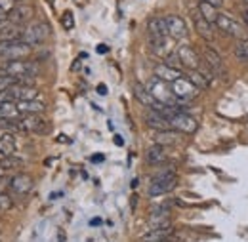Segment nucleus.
<instances>
[{"instance_id": "a18cd8bd", "label": "nucleus", "mask_w": 248, "mask_h": 242, "mask_svg": "<svg viewBox=\"0 0 248 242\" xmlns=\"http://www.w3.org/2000/svg\"><path fill=\"white\" fill-rule=\"evenodd\" d=\"M6 174H8V172H6V170H4V166H2V164H0V178H2V180H4V176H6Z\"/></svg>"}, {"instance_id": "e433bc0d", "label": "nucleus", "mask_w": 248, "mask_h": 242, "mask_svg": "<svg viewBox=\"0 0 248 242\" xmlns=\"http://www.w3.org/2000/svg\"><path fill=\"white\" fill-rule=\"evenodd\" d=\"M12 208V198L6 193H0V212H6Z\"/></svg>"}, {"instance_id": "72a5a7b5", "label": "nucleus", "mask_w": 248, "mask_h": 242, "mask_svg": "<svg viewBox=\"0 0 248 242\" xmlns=\"http://www.w3.org/2000/svg\"><path fill=\"white\" fill-rule=\"evenodd\" d=\"M16 82H17L16 76H8V75H2L0 73V91H6L8 88H12Z\"/></svg>"}, {"instance_id": "f03ea898", "label": "nucleus", "mask_w": 248, "mask_h": 242, "mask_svg": "<svg viewBox=\"0 0 248 242\" xmlns=\"http://www.w3.org/2000/svg\"><path fill=\"white\" fill-rule=\"evenodd\" d=\"M0 73L8 75V76H38L40 73V65L38 61L31 60H16V61H2L0 63Z\"/></svg>"}, {"instance_id": "f257e3e1", "label": "nucleus", "mask_w": 248, "mask_h": 242, "mask_svg": "<svg viewBox=\"0 0 248 242\" xmlns=\"http://www.w3.org/2000/svg\"><path fill=\"white\" fill-rule=\"evenodd\" d=\"M178 187V176L176 170L164 168L160 172H156L151 178V185H149V197H160V195H168Z\"/></svg>"}, {"instance_id": "cd10ccee", "label": "nucleus", "mask_w": 248, "mask_h": 242, "mask_svg": "<svg viewBox=\"0 0 248 242\" xmlns=\"http://www.w3.org/2000/svg\"><path fill=\"white\" fill-rule=\"evenodd\" d=\"M19 117H21V113L17 111V105H16V101H12V99H6V101L0 105V119L17 121Z\"/></svg>"}, {"instance_id": "09e8293b", "label": "nucleus", "mask_w": 248, "mask_h": 242, "mask_svg": "<svg viewBox=\"0 0 248 242\" xmlns=\"http://www.w3.org/2000/svg\"><path fill=\"white\" fill-rule=\"evenodd\" d=\"M160 242H168V241H160Z\"/></svg>"}, {"instance_id": "473e14b6", "label": "nucleus", "mask_w": 248, "mask_h": 242, "mask_svg": "<svg viewBox=\"0 0 248 242\" xmlns=\"http://www.w3.org/2000/svg\"><path fill=\"white\" fill-rule=\"evenodd\" d=\"M164 63H166V65H170V67H174V69H182V71H184L178 52H170V54L164 58Z\"/></svg>"}, {"instance_id": "ddd939ff", "label": "nucleus", "mask_w": 248, "mask_h": 242, "mask_svg": "<svg viewBox=\"0 0 248 242\" xmlns=\"http://www.w3.org/2000/svg\"><path fill=\"white\" fill-rule=\"evenodd\" d=\"M32 178L29 174H16V176H12L10 178V182H8V189L14 193V195H17V197H23V195H27V193H31L32 191Z\"/></svg>"}, {"instance_id": "37998d69", "label": "nucleus", "mask_w": 248, "mask_h": 242, "mask_svg": "<svg viewBox=\"0 0 248 242\" xmlns=\"http://www.w3.org/2000/svg\"><path fill=\"white\" fill-rule=\"evenodd\" d=\"M243 19H245V25L248 27V8L245 10V12H243Z\"/></svg>"}, {"instance_id": "4be33fe9", "label": "nucleus", "mask_w": 248, "mask_h": 242, "mask_svg": "<svg viewBox=\"0 0 248 242\" xmlns=\"http://www.w3.org/2000/svg\"><path fill=\"white\" fill-rule=\"evenodd\" d=\"M21 34H23V27L21 25H16L12 21H8L2 30H0V42H16V40H21Z\"/></svg>"}, {"instance_id": "9d476101", "label": "nucleus", "mask_w": 248, "mask_h": 242, "mask_svg": "<svg viewBox=\"0 0 248 242\" xmlns=\"http://www.w3.org/2000/svg\"><path fill=\"white\" fill-rule=\"evenodd\" d=\"M32 17H34V8H32L31 4H25V2L16 4V8L8 14V19L12 23H16V25H21V27H25L27 23H31Z\"/></svg>"}, {"instance_id": "20e7f679", "label": "nucleus", "mask_w": 248, "mask_h": 242, "mask_svg": "<svg viewBox=\"0 0 248 242\" xmlns=\"http://www.w3.org/2000/svg\"><path fill=\"white\" fill-rule=\"evenodd\" d=\"M147 90H149V93L155 97L156 103L172 105V107L180 105V103H178V99H176V95H174V91H172V88H170V84H168V82H164V80H160V78H156V76H153V78L149 80Z\"/></svg>"}, {"instance_id": "f704fd0d", "label": "nucleus", "mask_w": 248, "mask_h": 242, "mask_svg": "<svg viewBox=\"0 0 248 242\" xmlns=\"http://www.w3.org/2000/svg\"><path fill=\"white\" fill-rule=\"evenodd\" d=\"M16 0H0V15H4V17H8V14L16 8Z\"/></svg>"}, {"instance_id": "393cba45", "label": "nucleus", "mask_w": 248, "mask_h": 242, "mask_svg": "<svg viewBox=\"0 0 248 242\" xmlns=\"http://www.w3.org/2000/svg\"><path fill=\"white\" fill-rule=\"evenodd\" d=\"M193 21H195V29H197V32H199L204 40H212V38H214V25L208 23L201 14H197V15L193 17Z\"/></svg>"}, {"instance_id": "f3484780", "label": "nucleus", "mask_w": 248, "mask_h": 242, "mask_svg": "<svg viewBox=\"0 0 248 242\" xmlns=\"http://www.w3.org/2000/svg\"><path fill=\"white\" fill-rule=\"evenodd\" d=\"M143 121H145V124H147L151 130H155V132L170 130V128H172V126H170V121L164 119L160 113H156L155 109H147L145 115H143Z\"/></svg>"}, {"instance_id": "7ed1b4c3", "label": "nucleus", "mask_w": 248, "mask_h": 242, "mask_svg": "<svg viewBox=\"0 0 248 242\" xmlns=\"http://www.w3.org/2000/svg\"><path fill=\"white\" fill-rule=\"evenodd\" d=\"M52 36V29L46 21H31L23 27V34H21V40L29 46H40L44 44L48 38Z\"/></svg>"}, {"instance_id": "aec40b11", "label": "nucleus", "mask_w": 248, "mask_h": 242, "mask_svg": "<svg viewBox=\"0 0 248 242\" xmlns=\"http://www.w3.org/2000/svg\"><path fill=\"white\" fill-rule=\"evenodd\" d=\"M172 235H174V227H172V225H166V227H153L149 233H145V235L141 237V242L168 241Z\"/></svg>"}, {"instance_id": "a19ab883", "label": "nucleus", "mask_w": 248, "mask_h": 242, "mask_svg": "<svg viewBox=\"0 0 248 242\" xmlns=\"http://www.w3.org/2000/svg\"><path fill=\"white\" fill-rule=\"evenodd\" d=\"M97 91H99V95H107V86H105V84H99V86H97Z\"/></svg>"}, {"instance_id": "de8ad7c7", "label": "nucleus", "mask_w": 248, "mask_h": 242, "mask_svg": "<svg viewBox=\"0 0 248 242\" xmlns=\"http://www.w3.org/2000/svg\"><path fill=\"white\" fill-rule=\"evenodd\" d=\"M4 191V185H2V178H0V193Z\"/></svg>"}, {"instance_id": "423d86ee", "label": "nucleus", "mask_w": 248, "mask_h": 242, "mask_svg": "<svg viewBox=\"0 0 248 242\" xmlns=\"http://www.w3.org/2000/svg\"><path fill=\"white\" fill-rule=\"evenodd\" d=\"M214 25H216L217 29L221 30L225 36H231V38H237V40H247L248 38L247 29H245L235 17H231V15H227V14H219Z\"/></svg>"}, {"instance_id": "49530a36", "label": "nucleus", "mask_w": 248, "mask_h": 242, "mask_svg": "<svg viewBox=\"0 0 248 242\" xmlns=\"http://www.w3.org/2000/svg\"><path fill=\"white\" fill-rule=\"evenodd\" d=\"M4 101H6V93H4V91H0V105H2Z\"/></svg>"}, {"instance_id": "3c124183", "label": "nucleus", "mask_w": 248, "mask_h": 242, "mask_svg": "<svg viewBox=\"0 0 248 242\" xmlns=\"http://www.w3.org/2000/svg\"><path fill=\"white\" fill-rule=\"evenodd\" d=\"M16 2H17V0H16Z\"/></svg>"}, {"instance_id": "6ab92c4d", "label": "nucleus", "mask_w": 248, "mask_h": 242, "mask_svg": "<svg viewBox=\"0 0 248 242\" xmlns=\"http://www.w3.org/2000/svg\"><path fill=\"white\" fill-rule=\"evenodd\" d=\"M132 93H134V97H136L143 107H147V109H153L156 105L155 97L149 93L147 86L141 84V82H134V84H132Z\"/></svg>"}, {"instance_id": "6e6552de", "label": "nucleus", "mask_w": 248, "mask_h": 242, "mask_svg": "<svg viewBox=\"0 0 248 242\" xmlns=\"http://www.w3.org/2000/svg\"><path fill=\"white\" fill-rule=\"evenodd\" d=\"M17 132H27V134H46L48 124L40 115H23L17 121Z\"/></svg>"}, {"instance_id": "2eb2a0df", "label": "nucleus", "mask_w": 248, "mask_h": 242, "mask_svg": "<svg viewBox=\"0 0 248 242\" xmlns=\"http://www.w3.org/2000/svg\"><path fill=\"white\" fill-rule=\"evenodd\" d=\"M178 56H180V61H182V67L187 69V71H197L199 67H201V58H199V54L191 48V46H180L178 50Z\"/></svg>"}, {"instance_id": "0eeeda50", "label": "nucleus", "mask_w": 248, "mask_h": 242, "mask_svg": "<svg viewBox=\"0 0 248 242\" xmlns=\"http://www.w3.org/2000/svg\"><path fill=\"white\" fill-rule=\"evenodd\" d=\"M170 88H172V91H174V95H176V99H178L180 105L193 101V99L199 95V91H201L187 76H182V78L174 80V82L170 84Z\"/></svg>"}, {"instance_id": "c756f323", "label": "nucleus", "mask_w": 248, "mask_h": 242, "mask_svg": "<svg viewBox=\"0 0 248 242\" xmlns=\"http://www.w3.org/2000/svg\"><path fill=\"white\" fill-rule=\"evenodd\" d=\"M199 14L208 21V23H216L217 15H219V12H217L216 6H212V4H208V2H199Z\"/></svg>"}, {"instance_id": "c9c22d12", "label": "nucleus", "mask_w": 248, "mask_h": 242, "mask_svg": "<svg viewBox=\"0 0 248 242\" xmlns=\"http://www.w3.org/2000/svg\"><path fill=\"white\" fill-rule=\"evenodd\" d=\"M0 130H4V132H17V121L0 119Z\"/></svg>"}, {"instance_id": "7c9ffc66", "label": "nucleus", "mask_w": 248, "mask_h": 242, "mask_svg": "<svg viewBox=\"0 0 248 242\" xmlns=\"http://www.w3.org/2000/svg\"><path fill=\"white\" fill-rule=\"evenodd\" d=\"M0 164L4 166L6 172H10V170H14V168L23 166V160H19V158H16V156L12 154V156H2V158H0Z\"/></svg>"}, {"instance_id": "1a4fd4ad", "label": "nucleus", "mask_w": 248, "mask_h": 242, "mask_svg": "<svg viewBox=\"0 0 248 242\" xmlns=\"http://www.w3.org/2000/svg\"><path fill=\"white\" fill-rule=\"evenodd\" d=\"M168 121H170L172 130H176L180 134H195L199 130V122L195 121L193 117H189L187 113H176Z\"/></svg>"}, {"instance_id": "f8f14e48", "label": "nucleus", "mask_w": 248, "mask_h": 242, "mask_svg": "<svg viewBox=\"0 0 248 242\" xmlns=\"http://www.w3.org/2000/svg\"><path fill=\"white\" fill-rule=\"evenodd\" d=\"M166 27H168V36L172 40H186L187 34H189L184 17H180L176 14L166 15Z\"/></svg>"}, {"instance_id": "ea45409f", "label": "nucleus", "mask_w": 248, "mask_h": 242, "mask_svg": "<svg viewBox=\"0 0 248 242\" xmlns=\"http://www.w3.org/2000/svg\"><path fill=\"white\" fill-rule=\"evenodd\" d=\"M107 52H109V48H107L105 44H99V46H97V54H107Z\"/></svg>"}, {"instance_id": "79ce46f5", "label": "nucleus", "mask_w": 248, "mask_h": 242, "mask_svg": "<svg viewBox=\"0 0 248 242\" xmlns=\"http://www.w3.org/2000/svg\"><path fill=\"white\" fill-rule=\"evenodd\" d=\"M115 143H117L119 147H123V145H124V139L121 137V136H115Z\"/></svg>"}, {"instance_id": "c85d7f7f", "label": "nucleus", "mask_w": 248, "mask_h": 242, "mask_svg": "<svg viewBox=\"0 0 248 242\" xmlns=\"http://www.w3.org/2000/svg\"><path fill=\"white\" fill-rule=\"evenodd\" d=\"M187 78L199 88V90H208L212 86V80L208 76H204L201 71H187Z\"/></svg>"}, {"instance_id": "bb28decb", "label": "nucleus", "mask_w": 248, "mask_h": 242, "mask_svg": "<svg viewBox=\"0 0 248 242\" xmlns=\"http://www.w3.org/2000/svg\"><path fill=\"white\" fill-rule=\"evenodd\" d=\"M147 32L156 34V36H168V27H166V17H151L147 21Z\"/></svg>"}, {"instance_id": "58836bf2", "label": "nucleus", "mask_w": 248, "mask_h": 242, "mask_svg": "<svg viewBox=\"0 0 248 242\" xmlns=\"http://www.w3.org/2000/svg\"><path fill=\"white\" fill-rule=\"evenodd\" d=\"M201 2H208V4H212V6H216V8H219V6L223 4V0H201Z\"/></svg>"}, {"instance_id": "a878e982", "label": "nucleus", "mask_w": 248, "mask_h": 242, "mask_svg": "<svg viewBox=\"0 0 248 242\" xmlns=\"http://www.w3.org/2000/svg\"><path fill=\"white\" fill-rule=\"evenodd\" d=\"M155 143L158 145H176L178 141H180V132H176V130H160V132H155Z\"/></svg>"}, {"instance_id": "c03bdc74", "label": "nucleus", "mask_w": 248, "mask_h": 242, "mask_svg": "<svg viewBox=\"0 0 248 242\" xmlns=\"http://www.w3.org/2000/svg\"><path fill=\"white\" fill-rule=\"evenodd\" d=\"M103 160V154H97V156H92V162H101Z\"/></svg>"}, {"instance_id": "b1692460", "label": "nucleus", "mask_w": 248, "mask_h": 242, "mask_svg": "<svg viewBox=\"0 0 248 242\" xmlns=\"http://www.w3.org/2000/svg\"><path fill=\"white\" fill-rule=\"evenodd\" d=\"M17 143H16V136L12 132H6L0 136V156H12L16 154Z\"/></svg>"}, {"instance_id": "dca6fc26", "label": "nucleus", "mask_w": 248, "mask_h": 242, "mask_svg": "<svg viewBox=\"0 0 248 242\" xmlns=\"http://www.w3.org/2000/svg\"><path fill=\"white\" fill-rule=\"evenodd\" d=\"M153 73H155L156 78H160V80H164V82H168V84H172L174 80L186 76L182 69H174V67H170V65H166V63H156Z\"/></svg>"}, {"instance_id": "2f4dec72", "label": "nucleus", "mask_w": 248, "mask_h": 242, "mask_svg": "<svg viewBox=\"0 0 248 242\" xmlns=\"http://www.w3.org/2000/svg\"><path fill=\"white\" fill-rule=\"evenodd\" d=\"M235 58L239 61H248V42L247 40H237L235 44Z\"/></svg>"}, {"instance_id": "8fccbe9b", "label": "nucleus", "mask_w": 248, "mask_h": 242, "mask_svg": "<svg viewBox=\"0 0 248 242\" xmlns=\"http://www.w3.org/2000/svg\"><path fill=\"white\" fill-rule=\"evenodd\" d=\"M245 2H247V4H248V0H245Z\"/></svg>"}, {"instance_id": "5701e85b", "label": "nucleus", "mask_w": 248, "mask_h": 242, "mask_svg": "<svg viewBox=\"0 0 248 242\" xmlns=\"http://www.w3.org/2000/svg\"><path fill=\"white\" fill-rule=\"evenodd\" d=\"M145 162L151 164V166H158L162 162H166V152H164V147L162 145H151L147 151H145Z\"/></svg>"}, {"instance_id": "4468645a", "label": "nucleus", "mask_w": 248, "mask_h": 242, "mask_svg": "<svg viewBox=\"0 0 248 242\" xmlns=\"http://www.w3.org/2000/svg\"><path fill=\"white\" fill-rule=\"evenodd\" d=\"M202 58H204V63L208 65V69L214 73V76H223V61L219 58L216 50L210 46V44H204L202 46Z\"/></svg>"}, {"instance_id": "a211bd4d", "label": "nucleus", "mask_w": 248, "mask_h": 242, "mask_svg": "<svg viewBox=\"0 0 248 242\" xmlns=\"http://www.w3.org/2000/svg\"><path fill=\"white\" fill-rule=\"evenodd\" d=\"M170 36H156V34H149V48L151 52L158 56V58H166L170 54Z\"/></svg>"}, {"instance_id": "9b49d317", "label": "nucleus", "mask_w": 248, "mask_h": 242, "mask_svg": "<svg viewBox=\"0 0 248 242\" xmlns=\"http://www.w3.org/2000/svg\"><path fill=\"white\" fill-rule=\"evenodd\" d=\"M4 93H6V99H12V101H29V99L38 97V90L34 86H25V84H19V82H16Z\"/></svg>"}, {"instance_id": "412c9836", "label": "nucleus", "mask_w": 248, "mask_h": 242, "mask_svg": "<svg viewBox=\"0 0 248 242\" xmlns=\"http://www.w3.org/2000/svg\"><path fill=\"white\" fill-rule=\"evenodd\" d=\"M17 111L23 115H42L46 111V105L38 99H29V101H16Z\"/></svg>"}, {"instance_id": "4c0bfd02", "label": "nucleus", "mask_w": 248, "mask_h": 242, "mask_svg": "<svg viewBox=\"0 0 248 242\" xmlns=\"http://www.w3.org/2000/svg\"><path fill=\"white\" fill-rule=\"evenodd\" d=\"M62 21H63V27L67 30H71L75 27V19H73V14H71V12H65V14H63Z\"/></svg>"}, {"instance_id": "39448f33", "label": "nucleus", "mask_w": 248, "mask_h": 242, "mask_svg": "<svg viewBox=\"0 0 248 242\" xmlns=\"http://www.w3.org/2000/svg\"><path fill=\"white\" fill-rule=\"evenodd\" d=\"M32 46L25 44L23 40L16 42H0V61H16L27 60L31 56Z\"/></svg>"}]
</instances>
